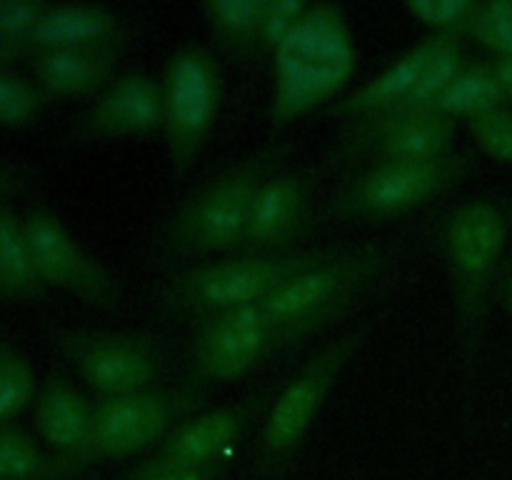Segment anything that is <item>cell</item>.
<instances>
[{
  "mask_svg": "<svg viewBox=\"0 0 512 480\" xmlns=\"http://www.w3.org/2000/svg\"><path fill=\"white\" fill-rule=\"evenodd\" d=\"M465 35L498 53V58L512 55V0L478 3Z\"/></svg>",
  "mask_w": 512,
  "mask_h": 480,
  "instance_id": "cell-27",
  "label": "cell"
},
{
  "mask_svg": "<svg viewBox=\"0 0 512 480\" xmlns=\"http://www.w3.org/2000/svg\"><path fill=\"white\" fill-rule=\"evenodd\" d=\"M205 388L190 378L175 388H148L120 398H100L93 418V455L123 458L163 438L178 420L205 403Z\"/></svg>",
  "mask_w": 512,
  "mask_h": 480,
  "instance_id": "cell-11",
  "label": "cell"
},
{
  "mask_svg": "<svg viewBox=\"0 0 512 480\" xmlns=\"http://www.w3.org/2000/svg\"><path fill=\"white\" fill-rule=\"evenodd\" d=\"M163 133L175 175L198 160L223 100V73L210 50L185 43L173 50L163 80Z\"/></svg>",
  "mask_w": 512,
  "mask_h": 480,
  "instance_id": "cell-8",
  "label": "cell"
},
{
  "mask_svg": "<svg viewBox=\"0 0 512 480\" xmlns=\"http://www.w3.org/2000/svg\"><path fill=\"white\" fill-rule=\"evenodd\" d=\"M20 185V175L10 165L0 163V205L8 203V195Z\"/></svg>",
  "mask_w": 512,
  "mask_h": 480,
  "instance_id": "cell-32",
  "label": "cell"
},
{
  "mask_svg": "<svg viewBox=\"0 0 512 480\" xmlns=\"http://www.w3.org/2000/svg\"><path fill=\"white\" fill-rule=\"evenodd\" d=\"M283 155L285 148H263L195 188L160 233L163 255L195 258L225 250L240 253L255 195L263 180L278 170Z\"/></svg>",
  "mask_w": 512,
  "mask_h": 480,
  "instance_id": "cell-2",
  "label": "cell"
},
{
  "mask_svg": "<svg viewBox=\"0 0 512 480\" xmlns=\"http://www.w3.org/2000/svg\"><path fill=\"white\" fill-rule=\"evenodd\" d=\"M355 65L353 35L340 5H310L293 33L273 53L270 123L285 125L330 98Z\"/></svg>",
  "mask_w": 512,
  "mask_h": 480,
  "instance_id": "cell-1",
  "label": "cell"
},
{
  "mask_svg": "<svg viewBox=\"0 0 512 480\" xmlns=\"http://www.w3.org/2000/svg\"><path fill=\"white\" fill-rule=\"evenodd\" d=\"M48 100L33 75L0 65V128H28L43 115Z\"/></svg>",
  "mask_w": 512,
  "mask_h": 480,
  "instance_id": "cell-26",
  "label": "cell"
},
{
  "mask_svg": "<svg viewBox=\"0 0 512 480\" xmlns=\"http://www.w3.org/2000/svg\"><path fill=\"white\" fill-rule=\"evenodd\" d=\"M313 215L310 178L298 168L273 170L260 185L250 210L240 255L290 253Z\"/></svg>",
  "mask_w": 512,
  "mask_h": 480,
  "instance_id": "cell-13",
  "label": "cell"
},
{
  "mask_svg": "<svg viewBox=\"0 0 512 480\" xmlns=\"http://www.w3.org/2000/svg\"><path fill=\"white\" fill-rule=\"evenodd\" d=\"M133 38V23L103 3H50L28 38L15 50L18 58H33L70 45H98Z\"/></svg>",
  "mask_w": 512,
  "mask_h": 480,
  "instance_id": "cell-17",
  "label": "cell"
},
{
  "mask_svg": "<svg viewBox=\"0 0 512 480\" xmlns=\"http://www.w3.org/2000/svg\"><path fill=\"white\" fill-rule=\"evenodd\" d=\"M508 105L505 90L495 73L493 60L465 58L458 73L445 83V88L435 95L430 108L423 115H440V118H453L458 115L473 118L483 110Z\"/></svg>",
  "mask_w": 512,
  "mask_h": 480,
  "instance_id": "cell-22",
  "label": "cell"
},
{
  "mask_svg": "<svg viewBox=\"0 0 512 480\" xmlns=\"http://www.w3.org/2000/svg\"><path fill=\"white\" fill-rule=\"evenodd\" d=\"M93 418L95 405L65 375H48L38 388L35 428L63 458L93 463Z\"/></svg>",
  "mask_w": 512,
  "mask_h": 480,
  "instance_id": "cell-18",
  "label": "cell"
},
{
  "mask_svg": "<svg viewBox=\"0 0 512 480\" xmlns=\"http://www.w3.org/2000/svg\"><path fill=\"white\" fill-rule=\"evenodd\" d=\"M130 480H225V465H178L150 460Z\"/></svg>",
  "mask_w": 512,
  "mask_h": 480,
  "instance_id": "cell-31",
  "label": "cell"
},
{
  "mask_svg": "<svg viewBox=\"0 0 512 480\" xmlns=\"http://www.w3.org/2000/svg\"><path fill=\"white\" fill-rule=\"evenodd\" d=\"M508 223L512 225V210H510V213H508Z\"/></svg>",
  "mask_w": 512,
  "mask_h": 480,
  "instance_id": "cell-35",
  "label": "cell"
},
{
  "mask_svg": "<svg viewBox=\"0 0 512 480\" xmlns=\"http://www.w3.org/2000/svg\"><path fill=\"white\" fill-rule=\"evenodd\" d=\"M265 3L268 0H208L203 15L215 40L230 55H253L258 53Z\"/></svg>",
  "mask_w": 512,
  "mask_h": 480,
  "instance_id": "cell-24",
  "label": "cell"
},
{
  "mask_svg": "<svg viewBox=\"0 0 512 480\" xmlns=\"http://www.w3.org/2000/svg\"><path fill=\"white\" fill-rule=\"evenodd\" d=\"M273 398L270 390L260 388L235 403L185 420L165 438L155 460L178 465H225L230 450L245 438L260 413L270 408Z\"/></svg>",
  "mask_w": 512,
  "mask_h": 480,
  "instance_id": "cell-14",
  "label": "cell"
},
{
  "mask_svg": "<svg viewBox=\"0 0 512 480\" xmlns=\"http://www.w3.org/2000/svg\"><path fill=\"white\" fill-rule=\"evenodd\" d=\"M38 395V380L28 355L0 333V425L18 418Z\"/></svg>",
  "mask_w": 512,
  "mask_h": 480,
  "instance_id": "cell-25",
  "label": "cell"
},
{
  "mask_svg": "<svg viewBox=\"0 0 512 480\" xmlns=\"http://www.w3.org/2000/svg\"><path fill=\"white\" fill-rule=\"evenodd\" d=\"M128 40L98 45H70V48L45 50L30 58L35 83L48 98H78L100 93L118 78L120 60L125 58Z\"/></svg>",
  "mask_w": 512,
  "mask_h": 480,
  "instance_id": "cell-16",
  "label": "cell"
},
{
  "mask_svg": "<svg viewBox=\"0 0 512 480\" xmlns=\"http://www.w3.org/2000/svg\"><path fill=\"white\" fill-rule=\"evenodd\" d=\"M43 293L23 213L8 203L0 205V303H33Z\"/></svg>",
  "mask_w": 512,
  "mask_h": 480,
  "instance_id": "cell-21",
  "label": "cell"
},
{
  "mask_svg": "<svg viewBox=\"0 0 512 480\" xmlns=\"http://www.w3.org/2000/svg\"><path fill=\"white\" fill-rule=\"evenodd\" d=\"M393 250L383 243L353 248H328V253L275 290L263 305L273 323L283 330L290 348L323 330L348 313L355 300L383 275Z\"/></svg>",
  "mask_w": 512,
  "mask_h": 480,
  "instance_id": "cell-5",
  "label": "cell"
},
{
  "mask_svg": "<svg viewBox=\"0 0 512 480\" xmlns=\"http://www.w3.org/2000/svg\"><path fill=\"white\" fill-rule=\"evenodd\" d=\"M328 248L273 255H238L168 275L155 290V308L195 323L225 310L260 305L288 280L318 263Z\"/></svg>",
  "mask_w": 512,
  "mask_h": 480,
  "instance_id": "cell-4",
  "label": "cell"
},
{
  "mask_svg": "<svg viewBox=\"0 0 512 480\" xmlns=\"http://www.w3.org/2000/svg\"><path fill=\"white\" fill-rule=\"evenodd\" d=\"M458 123L440 115H418V118L400 120L378 133L368 135L358 145L340 148L338 160L343 165H370L383 163H413V160L438 158L450 153Z\"/></svg>",
  "mask_w": 512,
  "mask_h": 480,
  "instance_id": "cell-19",
  "label": "cell"
},
{
  "mask_svg": "<svg viewBox=\"0 0 512 480\" xmlns=\"http://www.w3.org/2000/svg\"><path fill=\"white\" fill-rule=\"evenodd\" d=\"M508 215L483 198L465 200L445 215L443 253L453 290L460 358L475 368L483 348L488 295L508 240Z\"/></svg>",
  "mask_w": 512,
  "mask_h": 480,
  "instance_id": "cell-3",
  "label": "cell"
},
{
  "mask_svg": "<svg viewBox=\"0 0 512 480\" xmlns=\"http://www.w3.org/2000/svg\"><path fill=\"white\" fill-rule=\"evenodd\" d=\"M310 10V3L305 0H268L265 3L263 23H260L258 53L273 55L280 45L285 43L295 25L303 20V15Z\"/></svg>",
  "mask_w": 512,
  "mask_h": 480,
  "instance_id": "cell-30",
  "label": "cell"
},
{
  "mask_svg": "<svg viewBox=\"0 0 512 480\" xmlns=\"http://www.w3.org/2000/svg\"><path fill=\"white\" fill-rule=\"evenodd\" d=\"M163 128V90L153 75L125 70L75 120L78 140L130 138Z\"/></svg>",
  "mask_w": 512,
  "mask_h": 480,
  "instance_id": "cell-15",
  "label": "cell"
},
{
  "mask_svg": "<svg viewBox=\"0 0 512 480\" xmlns=\"http://www.w3.org/2000/svg\"><path fill=\"white\" fill-rule=\"evenodd\" d=\"M368 330V323H360L340 333L313 358L305 360L298 373L275 395L258 438L260 473L280 475L298 455L330 390L335 388L343 370L368 338Z\"/></svg>",
  "mask_w": 512,
  "mask_h": 480,
  "instance_id": "cell-6",
  "label": "cell"
},
{
  "mask_svg": "<svg viewBox=\"0 0 512 480\" xmlns=\"http://www.w3.org/2000/svg\"><path fill=\"white\" fill-rule=\"evenodd\" d=\"M30 253L45 288L70 293L95 310H115L120 305V283L108 265L90 253L68 225L43 205L23 213Z\"/></svg>",
  "mask_w": 512,
  "mask_h": 480,
  "instance_id": "cell-12",
  "label": "cell"
},
{
  "mask_svg": "<svg viewBox=\"0 0 512 480\" xmlns=\"http://www.w3.org/2000/svg\"><path fill=\"white\" fill-rule=\"evenodd\" d=\"M453 38V33H430L423 40L413 45V48L405 50L403 55L393 60L388 68L380 75H375L373 80L363 85L360 90H355L348 98L338 100V103L330 108V113L335 118H353L363 120L370 115L380 113V110L390 108V105L398 103L400 98L413 90V85L423 78V73L428 70V65L433 63L435 55L443 50V45Z\"/></svg>",
  "mask_w": 512,
  "mask_h": 480,
  "instance_id": "cell-20",
  "label": "cell"
},
{
  "mask_svg": "<svg viewBox=\"0 0 512 480\" xmlns=\"http://www.w3.org/2000/svg\"><path fill=\"white\" fill-rule=\"evenodd\" d=\"M53 343L100 398L155 388L168 365L158 340L135 330L55 328Z\"/></svg>",
  "mask_w": 512,
  "mask_h": 480,
  "instance_id": "cell-9",
  "label": "cell"
},
{
  "mask_svg": "<svg viewBox=\"0 0 512 480\" xmlns=\"http://www.w3.org/2000/svg\"><path fill=\"white\" fill-rule=\"evenodd\" d=\"M495 73H498L500 85L505 90V98L512 103V55H505V58H495Z\"/></svg>",
  "mask_w": 512,
  "mask_h": 480,
  "instance_id": "cell-33",
  "label": "cell"
},
{
  "mask_svg": "<svg viewBox=\"0 0 512 480\" xmlns=\"http://www.w3.org/2000/svg\"><path fill=\"white\" fill-rule=\"evenodd\" d=\"M480 0H410L405 8L413 18L423 20L433 33L465 35Z\"/></svg>",
  "mask_w": 512,
  "mask_h": 480,
  "instance_id": "cell-28",
  "label": "cell"
},
{
  "mask_svg": "<svg viewBox=\"0 0 512 480\" xmlns=\"http://www.w3.org/2000/svg\"><path fill=\"white\" fill-rule=\"evenodd\" d=\"M290 350L263 305L225 310L200 320L190 340V373L200 383H233L275 353Z\"/></svg>",
  "mask_w": 512,
  "mask_h": 480,
  "instance_id": "cell-10",
  "label": "cell"
},
{
  "mask_svg": "<svg viewBox=\"0 0 512 480\" xmlns=\"http://www.w3.org/2000/svg\"><path fill=\"white\" fill-rule=\"evenodd\" d=\"M470 133L478 140L480 148L490 158L500 163H512V108L500 105V108L483 110V113L468 118Z\"/></svg>",
  "mask_w": 512,
  "mask_h": 480,
  "instance_id": "cell-29",
  "label": "cell"
},
{
  "mask_svg": "<svg viewBox=\"0 0 512 480\" xmlns=\"http://www.w3.org/2000/svg\"><path fill=\"white\" fill-rule=\"evenodd\" d=\"M83 468L78 460L48 455L18 425H0V480H60Z\"/></svg>",
  "mask_w": 512,
  "mask_h": 480,
  "instance_id": "cell-23",
  "label": "cell"
},
{
  "mask_svg": "<svg viewBox=\"0 0 512 480\" xmlns=\"http://www.w3.org/2000/svg\"><path fill=\"white\" fill-rule=\"evenodd\" d=\"M470 168L473 158L455 150L413 163L370 165L333 195L330 210L345 220L398 218L453 188Z\"/></svg>",
  "mask_w": 512,
  "mask_h": 480,
  "instance_id": "cell-7",
  "label": "cell"
},
{
  "mask_svg": "<svg viewBox=\"0 0 512 480\" xmlns=\"http://www.w3.org/2000/svg\"><path fill=\"white\" fill-rule=\"evenodd\" d=\"M505 300H508V305L512 310V268H510L508 278H505Z\"/></svg>",
  "mask_w": 512,
  "mask_h": 480,
  "instance_id": "cell-34",
  "label": "cell"
}]
</instances>
